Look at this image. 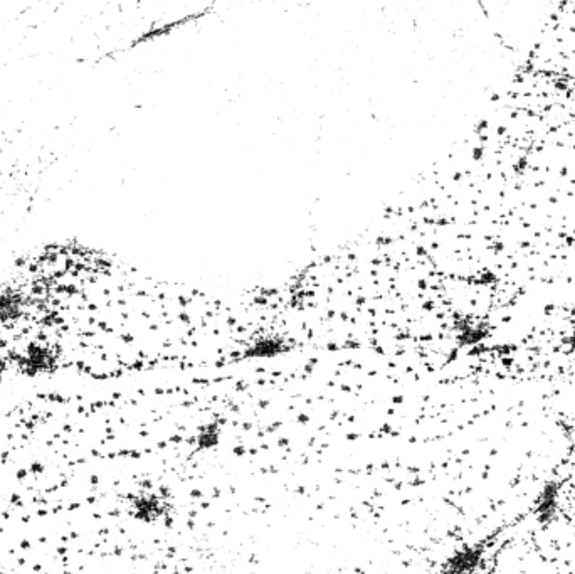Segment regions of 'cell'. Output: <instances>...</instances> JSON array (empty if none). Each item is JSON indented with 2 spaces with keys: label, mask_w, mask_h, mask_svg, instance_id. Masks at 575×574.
Returning a JSON list of instances; mask_svg holds the SVG:
<instances>
[{
  "label": "cell",
  "mask_w": 575,
  "mask_h": 574,
  "mask_svg": "<svg viewBox=\"0 0 575 574\" xmlns=\"http://www.w3.org/2000/svg\"><path fill=\"white\" fill-rule=\"evenodd\" d=\"M130 509L137 521L155 524L169 517L170 504L164 494L142 490L137 495H133Z\"/></svg>",
  "instance_id": "1"
},
{
  "label": "cell",
  "mask_w": 575,
  "mask_h": 574,
  "mask_svg": "<svg viewBox=\"0 0 575 574\" xmlns=\"http://www.w3.org/2000/svg\"><path fill=\"white\" fill-rule=\"evenodd\" d=\"M222 425L219 421H211L202 426L196 435V448L199 452H211L221 443Z\"/></svg>",
  "instance_id": "4"
},
{
  "label": "cell",
  "mask_w": 575,
  "mask_h": 574,
  "mask_svg": "<svg viewBox=\"0 0 575 574\" xmlns=\"http://www.w3.org/2000/svg\"><path fill=\"white\" fill-rule=\"evenodd\" d=\"M562 507V482L547 480L533 502V516L542 526H549L559 516Z\"/></svg>",
  "instance_id": "2"
},
{
  "label": "cell",
  "mask_w": 575,
  "mask_h": 574,
  "mask_svg": "<svg viewBox=\"0 0 575 574\" xmlns=\"http://www.w3.org/2000/svg\"><path fill=\"white\" fill-rule=\"evenodd\" d=\"M486 548L483 544H466L456 549L444 563L443 574H475L483 566Z\"/></svg>",
  "instance_id": "3"
}]
</instances>
